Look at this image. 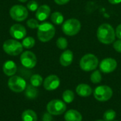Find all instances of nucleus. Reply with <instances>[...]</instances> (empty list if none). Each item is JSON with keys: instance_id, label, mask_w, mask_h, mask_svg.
Returning <instances> with one entry per match:
<instances>
[{"instance_id": "f257e3e1", "label": "nucleus", "mask_w": 121, "mask_h": 121, "mask_svg": "<svg viewBox=\"0 0 121 121\" xmlns=\"http://www.w3.org/2000/svg\"><path fill=\"white\" fill-rule=\"evenodd\" d=\"M98 40L103 44L108 45L114 42L116 38V32L113 26L108 23L101 24L96 33Z\"/></svg>"}, {"instance_id": "f03ea898", "label": "nucleus", "mask_w": 121, "mask_h": 121, "mask_svg": "<svg viewBox=\"0 0 121 121\" xmlns=\"http://www.w3.org/2000/svg\"><path fill=\"white\" fill-rule=\"evenodd\" d=\"M55 34V28L54 26L49 22H44L40 24L38 28V38L43 43H46L52 40Z\"/></svg>"}, {"instance_id": "7ed1b4c3", "label": "nucleus", "mask_w": 121, "mask_h": 121, "mask_svg": "<svg viewBox=\"0 0 121 121\" xmlns=\"http://www.w3.org/2000/svg\"><path fill=\"white\" fill-rule=\"evenodd\" d=\"M99 65L97 57L93 54H86L84 55L79 62L80 68L85 72H90L96 69Z\"/></svg>"}, {"instance_id": "20e7f679", "label": "nucleus", "mask_w": 121, "mask_h": 121, "mask_svg": "<svg viewBox=\"0 0 121 121\" xmlns=\"http://www.w3.org/2000/svg\"><path fill=\"white\" fill-rule=\"evenodd\" d=\"M23 48L22 43L16 39L6 40L3 44L4 51L11 56H16L21 54L23 51Z\"/></svg>"}, {"instance_id": "39448f33", "label": "nucleus", "mask_w": 121, "mask_h": 121, "mask_svg": "<svg viewBox=\"0 0 121 121\" xmlns=\"http://www.w3.org/2000/svg\"><path fill=\"white\" fill-rule=\"evenodd\" d=\"M81 23L76 18H70L65 21L62 24L63 33L69 36L77 35L81 30Z\"/></svg>"}, {"instance_id": "423d86ee", "label": "nucleus", "mask_w": 121, "mask_h": 121, "mask_svg": "<svg viewBox=\"0 0 121 121\" xmlns=\"http://www.w3.org/2000/svg\"><path fill=\"white\" fill-rule=\"evenodd\" d=\"M9 14L12 19L16 21H23L26 20L28 16L27 8L22 5H13L9 10Z\"/></svg>"}, {"instance_id": "0eeeda50", "label": "nucleus", "mask_w": 121, "mask_h": 121, "mask_svg": "<svg viewBox=\"0 0 121 121\" xmlns=\"http://www.w3.org/2000/svg\"><path fill=\"white\" fill-rule=\"evenodd\" d=\"M94 96L97 101H107L112 97L113 90L111 87L106 85L99 86L95 89L94 91Z\"/></svg>"}, {"instance_id": "6e6552de", "label": "nucleus", "mask_w": 121, "mask_h": 121, "mask_svg": "<svg viewBox=\"0 0 121 121\" xmlns=\"http://www.w3.org/2000/svg\"><path fill=\"white\" fill-rule=\"evenodd\" d=\"M67 106L65 102L62 101L55 99L50 101L47 105V111L48 112L54 116L61 115L66 111Z\"/></svg>"}, {"instance_id": "1a4fd4ad", "label": "nucleus", "mask_w": 121, "mask_h": 121, "mask_svg": "<svg viewBox=\"0 0 121 121\" xmlns=\"http://www.w3.org/2000/svg\"><path fill=\"white\" fill-rule=\"evenodd\" d=\"M8 86L11 91L20 93L26 89L27 84L26 82L22 77L19 76H13L9 78L8 81Z\"/></svg>"}, {"instance_id": "9d476101", "label": "nucleus", "mask_w": 121, "mask_h": 121, "mask_svg": "<svg viewBox=\"0 0 121 121\" xmlns=\"http://www.w3.org/2000/svg\"><path fill=\"white\" fill-rule=\"evenodd\" d=\"M20 60L22 65L28 69H32L35 67L37 63L35 55L30 51H25L22 52L20 57Z\"/></svg>"}, {"instance_id": "9b49d317", "label": "nucleus", "mask_w": 121, "mask_h": 121, "mask_svg": "<svg viewBox=\"0 0 121 121\" xmlns=\"http://www.w3.org/2000/svg\"><path fill=\"white\" fill-rule=\"evenodd\" d=\"M117 67V62L113 58H106L99 65L100 70L106 74L113 72Z\"/></svg>"}, {"instance_id": "f8f14e48", "label": "nucleus", "mask_w": 121, "mask_h": 121, "mask_svg": "<svg viewBox=\"0 0 121 121\" xmlns=\"http://www.w3.org/2000/svg\"><path fill=\"white\" fill-rule=\"evenodd\" d=\"M11 36L16 40L23 39L26 35V29L21 24L16 23L13 25L9 30Z\"/></svg>"}, {"instance_id": "ddd939ff", "label": "nucleus", "mask_w": 121, "mask_h": 121, "mask_svg": "<svg viewBox=\"0 0 121 121\" xmlns=\"http://www.w3.org/2000/svg\"><path fill=\"white\" fill-rule=\"evenodd\" d=\"M60 84V80L56 75H50L47 77L43 82L44 88L48 91H53L58 88Z\"/></svg>"}, {"instance_id": "4468645a", "label": "nucleus", "mask_w": 121, "mask_h": 121, "mask_svg": "<svg viewBox=\"0 0 121 121\" xmlns=\"http://www.w3.org/2000/svg\"><path fill=\"white\" fill-rule=\"evenodd\" d=\"M50 8L47 4H43L38 7L35 13V17L40 21L46 20L50 14Z\"/></svg>"}, {"instance_id": "2eb2a0df", "label": "nucleus", "mask_w": 121, "mask_h": 121, "mask_svg": "<svg viewBox=\"0 0 121 121\" xmlns=\"http://www.w3.org/2000/svg\"><path fill=\"white\" fill-rule=\"evenodd\" d=\"M17 70V67L16 63L13 61L8 60L4 62L3 65V72L4 73L9 77L13 76Z\"/></svg>"}, {"instance_id": "dca6fc26", "label": "nucleus", "mask_w": 121, "mask_h": 121, "mask_svg": "<svg viewBox=\"0 0 121 121\" xmlns=\"http://www.w3.org/2000/svg\"><path fill=\"white\" fill-rule=\"evenodd\" d=\"M73 52L69 50H65L64 51L62 55H60V64L64 66V67H67L69 65H70L72 63V61H73Z\"/></svg>"}, {"instance_id": "f3484780", "label": "nucleus", "mask_w": 121, "mask_h": 121, "mask_svg": "<svg viewBox=\"0 0 121 121\" xmlns=\"http://www.w3.org/2000/svg\"><path fill=\"white\" fill-rule=\"evenodd\" d=\"M76 92L80 96L87 97V96H89L92 94V89L88 84H81L77 86L76 89Z\"/></svg>"}, {"instance_id": "a211bd4d", "label": "nucleus", "mask_w": 121, "mask_h": 121, "mask_svg": "<svg viewBox=\"0 0 121 121\" xmlns=\"http://www.w3.org/2000/svg\"><path fill=\"white\" fill-rule=\"evenodd\" d=\"M65 121H82V116L77 111L71 109L66 112L65 115Z\"/></svg>"}, {"instance_id": "6ab92c4d", "label": "nucleus", "mask_w": 121, "mask_h": 121, "mask_svg": "<svg viewBox=\"0 0 121 121\" xmlns=\"http://www.w3.org/2000/svg\"><path fill=\"white\" fill-rule=\"evenodd\" d=\"M38 94V91L36 87L30 85H28L25 89V96L27 99L30 100H33L37 97Z\"/></svg>"}, {"instance_id": "aec40b11", "label": "nucleus", "mask_w": 121, "mask_h": 121, "mask_svg": "<svg viewBox=\"0 0 121 121\" xmlns=\"http://www.w3.org/2000/svg\"><path fill=\"white\" fill-rule=\"evenodd\" d=\"M23 121H37L38 117L36 113L30 109H28L23 111L21 116Z\"/></svg>"}, {"instance_id": "412c9836", "label": "nucleus", "mask_w": 121, "mask_h": 121, "mask_svg": "<svg viewBox=\"0 0 121 121\" xmlns=\"http://www.w3.org/2000/svg\"><path fill=\"white\" fill-rule=\"evenodd\" d=\"M51 21L54 24L60 25L64 23V16L60 12L55 11L51 15Z\"/></svg>"}, {"instance_id": "4be33fe9", "label": "nucleus", "mask_w": 121, "mask_h": 121, "mask_svg": "<svg viewBox=\"0 0 121 121\" xmlns=\"http://www.w3.org/2000/svg\"><path fill=\"white\" fill-rule=\"evenodd\" d=\"M35 44V39L32 37H30V36L24 38L23 39V41H22L23 47L26 48V49H30V48H33Z\"/></svg>"}, {"instance_id": "5701e85b", "label": "nucleus", "mask_w": 121, "mask_h": 121, "mask_svg": "<svg viewBox=\"0 0 121 121\" xmlns=\"http://www.w3.org/2000/svg\"><path fill=\"white\" fill-rule=\"evenodd\" d=\"M62 99L65 103H72L74 99V94L71 90H66L62 94Z\"/></svg>"}, {"instance_id": "b1692460", "label": "nucleus", "mask_w": 121, "mask_h": 121, "mask_svg": "<svg viewBox=\"0 0 121 121\" xmlns=\"http://www.w3.org/2000/svg\"><path fill=\"white\" fill-rule=\"evenodd\" d=\"M43 83V78L39 74H33L30 77V84L35 87L40 86Z\"/></svg>"}, {"instance_id": "393cba45", "label": "nucleus", "mask_w": 121, "mask_h": 121, "mask_svg": "<svg viewBox=\"0 0 121 121\" xmlns=\"http://www.w3.org/2000/svg\"><path fill=\"white\" fill-rule=\"evenodd\" d=\"M103 117L105 121H113L116 117V113L113 110L109 109L104 113Z\"/></svg>"}, {"instance_id": "a878e982", "label": "nucleus", "mask_w": 121, "mask_h": 121, "mask_svg": "<svg viewBox=\"0 0 121 121\" xmlns=\"http://www.w3.org/2000/svg\"><path fill=\"white\" fill-rule=\"evenodd\" d=\"M101 79H102V76H101V72L99 70L94 71L91 75V81L94 84L100 83L101 82Z\"/></svg>"}, {"instance_id": "bb28decb", "label": "nucleus", "mask_w": 121, "mask_h": 121, "mask_svg": "<svg viewBox=\"0 0 121 121\" xmlns=\"http://www.w3.org/2000/svg\"><path fill=\"white\" fill-rule=\"evenodd\" d=\"M56 45H57V47L59 49H60V50H65V49H66L67 48L68 42H67V39L65 38L60 37V38H59L57 40Z\"/></svg>"}, {"instance_id": "cd10ccee", "label": "nucleus", "mask_w": 121, "mask_h": 121, "mask_svg": "<svg viewBox=\"0 0 121 121\" xmlns=\"http://www.w3.org/2000/svg\"><path fill=\"white\" fill-rule=\"evenodd\" d=\"M27 26L28 28H31V29H35V28H38L40 26L39 23H38V21H37L36 19H34V18H30L28 20L27 23H26Z\"/></svg>"}, {"instance_id": "c85d7f7f", "label": "nucleus", "mask_w": 121, "mask_h": 121, "mask_svg": "<svg viewBox=\"0 0 121 121\" xmlns=\"http://www.w3.org/2000/svg\"><path fill=\"white\" fill-rule=\"evenodd\" d=\"M38 4L36 1L31 0L27 4V9L30 11H36L38 9Z\"/></svg>"}, {"instance_id": "c756f323", "label": "nucleus", "mask_w": 121, "mask_h": 121, "mask_svg": "<svg viewBox=\"0 0 121 121\" xmlns=\"http://www.w3.org/2000/svg\"><path fill=\"white\" fill-rule=\"evenodd\" d=\"M113 46V48L116 50V51L121 53V40L119 39L116 40V42H114Z\"/></svg>"}, {"instance_id": "7c9ffc66", "label": "nucleus", "mask_w": 121, "mask_h": 121, "mask_svg": "<svg viewBox=\"0 0 121 121\" xmlns=\"http://www.w3.org/2000/svg\"><path fill=\"white\" fill-rule=\"evenodd\" d=\"M116 35L118 39L121 40V23L117 26L116 29Z\"/></svg>"}, {"instance_id": "2f4dec72", "label": "nucleus", "mask_w": 121, "mask_h": 121, "mask_svg": "<svg viewBox=\"0 0 121 121\" xmlns=\"http://www.w3.org/2000/svg\"><path fill=\"white\" fill-rule=\"evenodd\" d=\"M54 1L58 5H64L69 1V0H54Z\"/></svg>"}, {"instance_id": "473e14b6", "label": "nucleus", "mask_w": 121, "mask_h": 121, "mask_svg": "<svg viewBox=\"0 0 121 121\" xmlns=\"http://www.w3.org/2000/svg\"><path fill=\"white\" fill-rule=\"evenodd\" d=\"M51 116L50 114H45L43 117V121H51Z\"/></svg>"}, {"instance_id": "72a5a7b5", "label": "nucleus", "mask_w": 121, "mask_h": 121, "mask_svg": "<svg viewBox=\"0 0 121 121\" xmlns=\"http://www.w3.org/2000/svg\"><path fill=\"white\" fill-rule=\"evenodd\" d=\"M108 1L112 4H118L121 3V0H108Z\"/></svg>"}, {"instance_id": "f704fd0d", "label": "nucleus", "mask_w": 121, "mask_h": 121, "mask_svg": "<svg viewBox=\"0 0 121 121\" xmlns=\"http://www.w3.org/2000/svg\"><path fill=\"white\" fill-rule=\"evenodd\" d=\"M20 2H23V3H24V2H26L28 0H18Z\"/></svg>"}, {"instance_id": "c9c22d12", "label": "nucleus", "mask_w": 121, "mask_h": 121, "mask_svg": "<svg viewBox=\"0 0 121 121\" xmlns=\"http://www.w3.org/2000/svg\"><path fill=\"white\" fill-rule=\"evenodd\" d=\"M102 121V120H99V121Z\"/></svg>"}, {"instance_id": "e433bc0d", "label": "nucleus", "mask_w": 121, "mask_h": 121, "mask_svg": "<svg viewBox=\"0 0 121 121\" xmlns=\"http://www.w3.org/2000/svg\"></svg>"}]
</instances>
